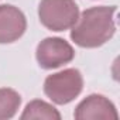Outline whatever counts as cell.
Masks as SVG:
<instances>
[{
	"label": "cell",
	"mask_w": 120,
	"mask_h": 120,
	"mask_svg": "<svg viewBox=\"0 0 120 120\" xmlns=\"http://www.w3.org/2000/svg\"><path fill=\"white\" fill-rule=\"evenodd\" d=\"M41 24L51 31H65L74 27L79 17L75 0H41L38 6Z\"/></svg>",
	"instance_id": "3"
},
{
	"label": "cell",
	"mask_w": 120,
	"mask_h": 120,
	"mask_svg": "<svg viewBox=\"0 0 120 120\" xmlns=\"http://www.w3.org/2000/svg\"><path fill=\"white\" fill-rule=\"evenodd\" d=\"M74 117L78 120H98V119L116 120L119 119V113L112 100H109L103 95L93 93L86 96L75 107Z\"/></svg>",
	"instance_id": "5"
},
{
	"label": "cell",
	"mask_w": 120,
	"mask_h": 120,
	"mask_svg": "<svg viewBox=\"0 0 120 120\" xmlns=\"http://www.w3.org/2000/svg\"><path fill=\"white\" fill-rule=\"evenodd\" d=\"M75 56L72 45L59 37H48L42 40L35 49L37 62L44 69H55L69 64Z\"/></svg>",
	"instance_id": "4"
},
{
	"label": "cell",
	"mask_w": 120,
	"mask_h": 120,
	"mask_svg": "<svg viewBox=\"0 0 120 120\" xmlns=\"http://www.w3.org/2000/svg\"><path fill=\"white\" fill-rule=\"evenodd\" d=\"M27 28L26 16L11 4H0V44H10L23 37Z\"/></svg>",
	"instance_id": "6"
},
{
	"label": "cell",
	"mask_w": 120,
	"mask_h": 120,
	"mask_svg": "<svg viewBox=\"0 0 120 120\" xmlns=\"http://www.w3.org/2000/svg\"><path fill=\"white\" fill-rule=\"evenodd\" d=\"M20 105L21 96L19 92L10 88H0V120L14 117Z\"/></svg>",
	"instance_id": "8"
},
{
	"label": "cell",
	"mask_w": 120,
	"mask_h": 120,
	"mask_svg": "<svg viewBox=\"0 0 120 120\" xmlns=\"http://www.w3.org/2000/svg\"><path fill=\"white\" fill-rule=\"evenodd\" d=\"M20 119L21 120H61V113L52 105L35 99L27 103Z\"/></svg>",
	"instance_id": "7"
},
{
	"label": "cell",
	"mask_w": 120,
	"mask_h": 120,
	"mask_svg": "<svg viewBox=\"0 0 120 120\" xmlns=\"http://www.w3.org/2000/svg\"><path fill=\"white\" fill-rule=\"evenodd\" d=\"M116 6H96L82 11L71 30V40L82 48H98L116 33Z\"/></svg>",
	"instance_id": "1"
},
{
	"label": "cell",
	"mask_w": 120,
	"mask_h": 120,
	"mask_svg": "<svg viewBox=\"0 0 120 120\" xmlns=\"http://www.w3.org/2000/svg\"><path fill=\"white\" fill-rule=\"evenodd\" d=\"M83 89V78L79 69L68 68L48 75L44 81V93L56 105H68Z\"/></svg>",
	"instance_id": "2"
}]
</instances>
